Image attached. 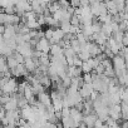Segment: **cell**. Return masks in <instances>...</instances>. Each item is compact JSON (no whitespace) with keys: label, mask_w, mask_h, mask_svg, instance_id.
<instances>
[{"label":"cell","mask_w":128,"mask_h":128,"mask_svg":"<svg viewBox=\"0 0 128 128\" xmlns=\"http://www.w3.org/2000/svg\"><path fill=\"white\" fill-rule=\"evenodd\" d=\"M18 89H19V83L16 82V78H10L5 84L2 86V92L3 94H6V96H14L18 93Z\"/></svg>","instance_id":"6da1fadb"},{"label":"cell","mask_w":128,"mask_h":128,"mask_svg":"<svg viewBox=\"0 0 128 128\" xmlns=\"http://www.w3.org/2000/svg\"><path fill=\"white\" fill-rule=\"evenodd\" d=\"M15 52L19 53L20 55H23L25 59H26V58H33V56H34V50H33V46L30 45V43H22V44H18Z\"/></svg>","instance_id":"7a4b0ae2"},{"label":"cell","mask_w":128,"mask_h":128,"mask_svg":"<svg viewBox=\"0 0 128 128\" xmlns=\"http://www.w3.org/2000/svg\"><path fill=\"white\" fill-rule=\"evenodd\" d=\"M112 64H113V68H114V72H123V70H127L126 68V60L122 55H114L112 58Z\"/></svg>","instance_id":"3957f363"},{"label":"cell","mask_w":128,"mask_h":128,"mask_svg":"<svg viewBox=\"0 0 128 128\" xmlns=\"http://www.w3.org/2000/svg\"><path fill=\"white\" fill-rule=\"evenodd\" d=\"M50 46H52L50 42H49L48 39H45V38H42V39H39V40L36 42V44H35V50H36V52H40V53H44V54H49Z\"/></svg>","instance_id":"277c9868"},{"label":"cell","mask_w":128,"mask_h":128,"mask_svg":"<svg viewBox=\"0 0 128 128\" xmlns=\"http://www.w3.org/2000/svg\"><path fill=\"white\" fill-rule=\"evenodd\" d=\"M86 46H87V50L89 52V54H90V56H92V58L98 56V55H100V54L103 53L102 46H99V45H98V44H96L94 42H88V43L86 44Z\"/></svg>","instance_id":"5b68a950"},{"label":"cell","mask_w":128,"mask_h":128,"mask_svg":"<svg viewBox=\"0 0 128 128\" xmlns=\"http://www.w3.org/2000/svg\"><path fill=\"white\" fill-rule=\"evenodd\" d=\"M93 92H94L93 86L92 84H86V83H83V86L79 89V94L83 99H89L90 96L93 94Z\"/></svg>","instance_id":"8992f818"},{"label":"cell","mask_w":128,"mask_h":128,"mask_svg":"<svg viewBox=\"0 0 128 128\" xmlns=\"http://www.w3.org/2000/svg\"><path fill=\"white\" fill-rule=\"evenodd\" d=\"M15 10L19 13V16L25 14L26 12H30L32 10V5L29 2H18L15 3Z\"/></svg>","instance_id":"52a82bcc"},{"label":"cell","mask_w":128,"mask_h":128,"mask_svg":"<svg viewBox=\"0 0 128 128\" xmlns=\"http://www.w3.org/2000/svg\"><path fill=\"white\" fill-rule=\"evenodd\" d=\"M19 106H18V94H14L10 97L9 102L4 106V109L6 112H13V110H18Z\"/></svg>","instance_id":"ba28073f"},{"label":"cell","mask_w":128,"mask_h":128,"mask_svg":"<svg viewBox=\"0 0 128 128\" xmlns=\"http://www.w3.org/2000/svg\"><path fill=\"white\" fill-rule=\"evenodd\" d=\"M24 67H25V69L28 70V73L29 72H35L36 70V68L39 67V63H38V60L36 59H34V58H26L25 60H24Z\"/></svg>","instance_id":"9c48e42d"},{"label":"cell","mask_w":128,"mask_h":128,"mask_svg":"<svg viewBox=\"0 0 128 128\" xmlns=\"http://www.w3.org/2000/svg\"><path fill=\"white\" fill-rule=\"evenodd\" d=\"M38 102L40 104H43L45 108L52 107V98H50V94L46 93V92H43V93L38 94Z\"/></svg>","instance_id":"30bf717a"},{"label":"cell","mask_w":128,"mask_h":128,"mask_svg":"<svg viewBox=\"0 0 128 128\" xmlns=\"http://www.w3.org/2000/svg\"><path fill=\"white\" fill-rule=\"evenodd\" d=\"M122 117L120 114V104H116V106H110L109 107V118H112L113 120H119V118Z\"/></svg>","instance_id":"8fae6325"},{"label":"cell","mask_w":128,"mask_h":128,"mask_svg":"<svg viewBox=\"0 0 128 128\" xmlns=\"http://www.w3.org/2000/svg\"><path fill=\"white\" fill-rule=\"evenodd\" d=\"M97 118L98 117L94 113L84 114V117H83V124L86 126V128H94V123H96Z\"/></svg>","instance_id":"7c38bea8"},{"label":"cell","mask_w":128,"mask_h":128,"mask_svg":"<svg viewBox=\"0 0 128 128\" xmlns=\"http://www.w3.org/2000/svg\"><path fill=\"white\" fill-rule=\"evenodd\" d=\"M62 127L63 128H79V124L70 117H63L62 118Z\"/></svg>","instance_id":"4fadbf2b"},{"label":"cell","mask_w":128,"mask_h":128,"mask_svg":"<svg viewBox=\"0 0 128 128\" xmlns=\"http://www.w3.org/2000/svg\"><path fill=\"white\" fill-rule=\"evenodd\" d=\"M10 72H12V76H13L14 78H22V77H26V74H28V70L25 69L24 64H19V66H18L15 69H13V70H10Z\"/></svg>","instance_id":"5bb4252c"},{"label":"cell","mask_w":128,"mask_h":128,"mask_svg":"<svg viewBox=\"0 0 128 128\" xmlns=\"http://www.w3.org/2000/svg\"><path fill=\"white\" fill-rule=\"evenodd\" d=\"M64 38H66V34H64V32L60 29V28H55L54 29V33H53V38H52V43L53 44H59Z\"/></svg>","instance_id":"9a60e30c"},{"label":"cell","mask_w":128,"mask_h":128,"mask_svg":"<svg viewBox=\"0 0 128 128\" xmlns=\"http://www.w3.org/2000/svg\"><path fill=\"white\" fill-rule=\"evenodd\" d=\"M92 38H93L94 43H96V44H98L99 46H104V45L107 44V40H108V36H107L106 34H103L102 32H99V33L94 34Z\"/></svg>","instance_id":"2e32d148"},{"label":"cell","mask_w":128,"mask_h":128,"mask_svg":"<svg viewBox=\"0 0 128 128\" xmlns=\"http://www.w3.org/2000/svg\"><path fill=\"white\" fill-rule=\"evenodd\" d=\"M49 53L52 56H60V55H64V48H62L60 44H52Z\"/></svg>","instance_id":"e0dca14e"},{"label":"cell","mask_w":128,"mask_h":128,"mask_svg":"<svg viewBox=\"0 0 128 128\" xmlns=\"http://www.w3.org/2000/svg\"><path fill=\"white\" fill-rule=\"evenodd\" d=\"M6 64H8V68L10 69V70H13V69H15L18 66H19V63H18V60L12 55V56H8L6 58Z\"/></svg>","instance_id":"ac0fdd59"},{"label":"cell","mask_w":128,"mask_h":128,"mask_svg":"<svg viewBox=\"0 0 128 128\" xmlns=\"http://www.w3.org/2000/svg\"><path fill=\"white\" fill-rule=\"evenodd\" d=\"M39 82H40V84L44 87V88H49L50 86H52V79L49 78V76H43L42 78H39Z\"/></svg>","instance_id":"d6986e66"},{"label":"cell","mask_w":128,"mask_h":128,"mask_svg":"<svg viewBox=\"0 0 128 128\" xmlns=\"http://www.w3.org/2000/svg\"><path fill=\"white\" fill-rule=\"evenodd\" d=\"M120 114L123 119L128 120V103H120Z\"/></svg>","instance_id":"ffe728a7"},{"label":"cell","mask_w":128,"mask_h":128,"mask_svg":"<svg viewBox=\"0 0 128 128\" xmlns=\"http://www.w3.org/2000/svg\"><path fill=\"white\" fill-rule=\"evenodd\" d=\"M83 83L86 84H92V74L88 73V74H83Z\"/></svg>","instance_id":"44dd1931"},{"label":"cell","mask_w":128,"mask_h":128,"mask_svg":"<svg viewBox=\"0 0 128 128\" xmlns=\"http://www.w3.org/2000/svg\"><path fill=\"white\" fill-rule=\"evenodd\" d=\"M103 124H104V122H103L102 119L97 118V120H96V123H94V128H100Z\"/></svg>","instance_id":"7402d4cb"},{"label":"cell","mask_w":128,"mask_h":128,"mask_svg":"<svg viewBox=\"0 0 128 128\" xmlns=\"http://www.w3.org/2000/svg\"><path fill=\"white\" fill-rule=\"evenodd\" d=\"M4 16H5V13L0 9V25H4Z\"/></svg>","instance_id":"603a6c76"},{"label":"cell","mask_w":128,"mask_h":128,"mask_svg":"<svg viewBox=\"0 0 128 128\" xmlns=\"http://www.w3.org/2000/svg\"><path fill=\"white\" fill-rule=\"evenodd\" d=\"M5 32V25H0V35H3Z\"/></svg>","instance_id":"cb8c5ba5"},{"label":"cell","mask_w":128,"mask_h":128,"mask_svg":"<svg viewBox=\"0 0 128 128\" xmlns=\"http://www.w3.org/2000/svg\"><path fill=\"white\" fill-rule=\"evenodd\" d=\"M109 128H122V127H120V126H119V124L117 123L116 126H113V127H109Z\"/></svg>","instance_id":"d4e9b609"},{"label":"cell","mask_w":128,"mask_h":128,"mask_svg":"<svg viewBox=\"0 0 128 128\" xmlns=\"http://www.w3.org/2000/svg\"><path fill=\"white\" fill-rule=\"evenodd\" d=\"M4 128H18L16 126H5Z\"/></svg>","instance_id":"484cf974"},{"label":"cell","mask_w":128,"mask_h":128,"mask_svg":"<svg viewBox=\"0 0 128 128\" xmlns=\"http://www.w3.org/2000/svg\"><path fill=\"white\" fill-rule=\"evenodd\" d=\"M2 43H4V38H3V35H0V44Z\"/></svg>","instance_id":"4316f807"}]
</instances>
